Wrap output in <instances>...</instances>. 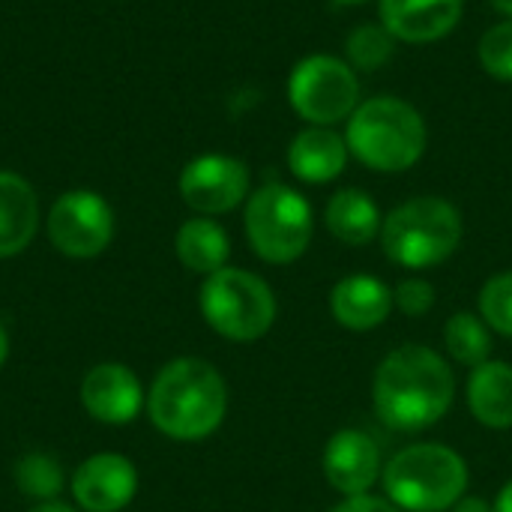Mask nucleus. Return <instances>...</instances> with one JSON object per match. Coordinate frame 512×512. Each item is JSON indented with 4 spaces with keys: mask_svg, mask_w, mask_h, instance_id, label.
I'll list each match as a JSON object with an SVG mask.
<instances>
[{
    "mask_svg": "<svg viewBox=\"0 0 512 512\" xmlns=\"http://www.w3.org/2000/svg\"><path fill=\"white\" fill-rule=\"evenodd\" d=\"M477 60L486 75L498 81H512V18H504L483 30L477 42Z\"/></svg>",
    "mask_w": 512,
    "mask_h": 512,
    "instance_id": "25",
    "label": "nucleus"
},
{
    "mask_svg": "<svg viewBox=\"0 0 512 512\" xmlns=\"http://www.w3.org/2000/svg\"><path fill=\"white\" fill-rule=\"evenodd\" d=\"M15 483L24 495L51 501L63 489V468L57 465L54 456L45 453H30L15 465Z\"/></svg>",
    "mask_w": 512,
    "mask_h": 512,
    "instance_id": "23",
    "label": "nucleus"
},
{
    "mask_svg": "<svg viewBox=\"0 0 512 512\" xmlns=\"http://www.w3.org/2000/svg\"><path fill=\"white\" fill-rule=\"evenodd\" d=\"M27 512H75L72 507H66V504H54V501H42L39 507H33V510Z\"/></svg>",
    "mask_w": 512,
    "mask_h": 512,
    "instance_id": "30",
    "label": "nucleus"
},
{
    "mask_svg": "<svg viewBox=\"0 0 512 512\" xmlns=\"http://www.w3.org/2000/svg\"><path fill=\"white\" fill-rule=\"evenodd\" d=\"M339 6H363V3H369V0H336Z\"/></svg>",
    "mask_w": 512,
    "mask_h": 512,
    "instance_id": "33",
    "label": "nucleus"
},
{
    "mask_svg": "<svg viewBox=\"0 0 512 512\" xmlns=\"http://www.w3.org/2000/svg\"><path fill=\"white\" fill-rule=\"evenodd\" d=\"M495 512H512V480L498 492V501H495Z\"/></svg>",
    "mask_w": 512,
    "mask_h": 512,
    "instance_id": "29",
    "label": "nucleus"
},
{
    "mask_svg": "<svg viewBox=\"0 0 512 512\" xmlns=\"http://www.w3.org/2000/svg\"><path fill=\"white\" fill-rule=\"evenodd\" d=\"M465 237L462 213L441 195H417L384 216L381 249L405 270H429L456 255Z\"/></svg>",
    "mask_w": 512,
    "mask_h": 512,
    "instance_id": "4",
    "label": "nucleus"
},
{
    "mask_svg": "<svg viewBox=\"0 0 512 512\" xmlns=\"http://www.w3.org/2000/svg\"><path fill=\"white\" fill-rule=\"evenodd\" d=\"M324 225L345 246H369L372 240L381 237L384 216L369 192L348 186L330 195L324 207Z\"/></svg>",
    "mask_w": 512,
    "mask_h": 512,
    "instance_id": "18",
    "label": "nucleus"
},
{
    "mask_svg": "<svg viewBox=\"0 0 512 512\" xmlns=\"http://www.w3.org/2000/svg\"><path fill=\"white\" fill-rule=\"evenodd\" d=\"M465 15V0H378V21L396 42L429 45L450 36Z\"/></svg>",
    "mask_w": 512,
    "mask_h": 512,
    "instance_id": "13",
    "label": "nucleus"
},
{
    "mask_svg": "<svg viewBox=\"0 0 512 512\" xmlns=\"http://www.w3.org/2000/svg\"><path fill=\"white\" fill-rule=\"evenodd\" d=\"M396 54V39L381 21H363L345 36V60L357 72H378Z\"/></svg>",
    "mask_w": 512,
    "mask_h": 512,
    "instance_id": "22",
    "label": "nucleus"
},
{
    "mask_svg": "<svg viewBox=\"0 0 512 512\" xmlns=\"http://www.w3.org/2000/svg\"><path fill=\"white\" fill-rule=\"evenodd\" d=\"M204 321L231 342H255L267 336L276 321L273 288L240 267H222L201 285Z\"/></svg>",
    "mask_w": 512,
    "mask_h": 512,
    "instance_id": "7",
    "label": "nucleus"
},
{
    "mask_svg": "<svg viewBox=\"0 0 512 512\" xmlns=\"http://www.w3.org/2000/svg\"><path fill=\"white\" fill-rule=\"evenodd\" d=\"M81 402L90 417L108 426H126L138 417L144 405V390L138 375L123 363L93 366L81 384Z\"/></svg>",
    "mask_w": 512,
    "mask_h": 512,
    "instance_id": "14",
    "label": "nucleus"
},
{
    "mask_svg": "<svg viewBox=\"0 0 512 512\" xmlns=\"http://www.w3.org/2000/svg\"><path fill=\"white\" fill-rule=\"evenodd\" d=\"M330 512H402L396 504H390L387 498H375V495H357V498H345L342 504H336Z\"/></svg>",
    "mask_w": 512,
    "mask_h": 512,
    "instance_id": "27",
    "label": "nucleus"
},
{
    "mask_svg": "<svg viewBox=\"0 0 512 512\" xmlns=\"http://www.w3.org/2000/svg\"><path fill=\"white\" fill-rule=\"evenodd\" d=\"M249 165L237 156L204 153L180 171V198L201 216H222L249 198Z\"/></svg>",
    "mask_w": 512,
    "mask_h": 512,
    "instance_id": "10",
    "label": "nucleus"
},
{
    "mask_svg": "<svg viewBox=\"0 0 512 512\" xmlns=\"http://www.w3.org/2000/svg\"><path fill=\"white\" fill-rule=\"evenodd\" d=\"M480 318L489 330L512 339V270L495 273L480 288Z\"/></svg>",
    "mask_w": 512,
    "mask_h": 512,
    "instance_id": "24",
    "label": "nucleus"
},
{
    "mask_svg": "<svg viewBox=\"0 0 512 512\" xmlns=\"http://www.w3.org/2000/svg\"><path fill=\"white\" fill-rule=\"evenodd\" d=\"M174 249H177V258L186 270L210 276V273L228 267L231 240L219 222H213L210 216H195V219L180 225Z\"/></svg>",
    "mask_w": 512,
    "mask_h": 512,
    "instance_id": "20",
    "label": "nucleus"
},
{
    "mask_svg": "<svg viewBox=\"0 0 512 512\" xmlns=\"http://www.w3.org/2000/svg\"><path fill=\"white\" fill-rule=\"evenodd\" d=\"M246 240L267 264H294L315 234V213L303 192L288 183H264L246 201Z\"/></svg>",
    "mask_w": 512,
    "mask_h": 512,
    "instance_id": "6",
    "label": "nucleus"
},
{
    "mask_svg": "<svg viewBox=\"0 0 512 512\" xmlns=\"http://www.w3.org/2000/svg\"><path fill=\"white\" fill-rule=\"evenodd\" d=\"M495 12H501L504 18H512V0H489Z\"/></svg>",
    "mask_w": 512,
    "mask_h": 512,
    "instance_id": "31",
    "label": "nucleus"
},
{
    "mask_svg": "<svg viewBox=\"0 0 512 512\" xmlns=\"http://www.w3.org/2000/svg\"><path fill=\"white\" fill-rule=\"evenodd\" d=\"M444 345H447V354L468 366V369H477L483 366L486 360H492V330L486 327V321L474 312H456L447 327H444Z\"/></svg>",
    "mask_w": 512,
    "mask_h": 512,
    "instance_id": "21",
    "label": "nucleus"
},
{
    "mask_svg": "<svg viewBox=\"0 0 512 512\" xmlns=\"http://www.w3.org/2000/svg\"><path fill=\"white\" fill-rule=\"evenodd\" d=\"M288 171L312 186L333 183L348 168L351 150L342 132L330 126H306L288 144Z\"/></svg>",
    "mask_w": 512,
    "mask_h": 512,
    "instance_id": "16",
    "label": "nucleus"
},
{
    "mask_svg": "<svg viewBox=\"0 0 512 512\" xmlns=\"http://www.w3.org/2000/svg\"><path fill=\"white\" fill-rule=\"evenodd\" d=\"M138 492V471L126 456L99 453L72 474V498L84 512H120Z\"/></svg>",
    "mask_w": 512,
    "mask_h": 512,
    "instance_id": "12",
    "label": "nucleus"
},
{
    "mask_svg": "<svg viewBox=\"0 0 512 512\" xmlns=\"http://www.w3.org/2000/svg\"><path fill=\"white\" fill-rule=\"evenodd\" d=\"M288 105L309 126L348 123L360 99L357 69L336 54H309L288 75Z\"/></svg>",
    "mask_w": 512,
    "mask_h": 512,
    "instance_id": "8",
    "label": "nucleus"
},
{
    "mask_svg": "<svg viewBox=\"0 0 512 512\" xmlns=\"http://www.w3.org/2000/svg\"><path fill=\"white\" fill-rule=\"evenodd\" d=\"M39 228V201L33 186L12 171H0V258L30 246Z\"/></svg>",
    "mask_w": 512,
    "mask_h": 512,
    "instance_id": "17",
    "label": "nucleus"
},
{
    "mask_svg": "<svg viewBox=\"0 0 512 512\" xmlns=\"http://www.w3.org/2000/svg\"><path fill=\"white\" fill-rule=\"evenodd\" d=\"M330 312L339 327L354 333L378 330L393 312V288L369 273L345 276L330 291Z\"/></svg>",
    "mask_w": 512,
    "mask_h": 512,
    "instance_id": "15",
    "label": "nucleus"
},
{
    "mask_svg": "<svg viewBox=\"0 0 512 512\" xmlns=\"http://www.w3.org/2000/svg\"><path fill=\"white\" fill-rule=\"evenodd\" d=\"M468 408L474 420L486 429L512 426V366L504 360H486L471 369L468 378Z\"/></svg>",
    "mask_w": 512,
    "mask_h": 512,
    "instance_id": "19",
    "label": "nucleus"
},
{
    "mask_svg": "<svg viewBox=\"0 0 512 512\" xmlns=\"http://www.w3.org/2000/svg\"><path fill=\"white\" fill-rule=\"evenodd\" d=\"M153 426L174 441L210 438L228 411V387L222 375L198 357L171 360L147 393Z\"/></svg>",
    "mask_w": 512,
    "mask_h": 512,
    "instance_id": "2",
    "label": "nucleus"
},
{
    "mask_svg": "<svg viewBox=\"0 0 512 512\" xmlns=\"http://www.w3.org/2000/svg\"><path fill=\"white\" fill-rule=\"evenodd\" d=\"M6 354H9V336H6V330H3V324H0V366H3V360H6Z\"/></svg>",
    "mask_w": 512,
    "mask_h": 512,
    "instance_id": "32",
    "label": "nucleus"
},
{
    "mask_svg": "<svg viewBox=\"0 0 512 512\" xmlns=\"http://www.w3.org/2000/svg\"><path fill=\"white\" fill-rule=\"evenodd\" d=\"M393 306L408 318H423L435 306V285L423 276H408L393 288Z\"/></svg>",
    "mask_w": 512,
    "mask_h": 512,
    "instance_id": "26",
    "label": "nucleus"
},
{
    "mask_svg": "<svg viewBox=\"0 0 512 512\" xmlns=\"http://www.w3.org/2000/svg\"><path fill=\"white\" fill-rule=\"evenodd\" d=\"M48 237L69 258H96L114 237L111 204L90 189L60 195L48 210Z\"/></svg>",
    "mask_w": 512,
    "mask_h": 512,
    "instance_id": "9",
    "label": "nucleus"
},
{
    "mask_svg": "<svg viewBox=\"0 0 512 512\" xmlns=\"http://www.w3.org/2000/svg\"><path fill=\"white\" fill-rule=\"evenodd\" d=\"M468 462L444 444H411L384 462V498L402 512L453 510L468 489Z\"/></svg>",
    "mask_w": 512,
    "mask_h": 512,
    "instance_id": "5",
    "label": "nucleus"
},
{
    "mask_svg": "<svg viewBox=\"0 0 512 512\" xmlns=\"http://www.w3.org/2000/svg\"><path fill=\"white\" fill-rule=\"evenodd\" d=\"M321 471L339 495H369L384 471L381 447L363 429H339L324 447Z\"/></svg>",
    "mask_w": 512,
    "mask_h": 512,
    "instance_id": "11",
    "label": "nucleus"
},
{
    "mask_svg": "<svg viewBox=\"0 0 512 512\" xmlns=\"http://www.w3.org/2000/svg\"><path fill=\"white\" fill-rule=\"evenodd\" d=\"M456 399L450 363L429 345H402L375 369L372 405L384 426L396 432H423L447 417Z\"/></svg>",
    "mask_w": 512,
    "mask_h": 512,
    "instance_id": "1",
    "label": "nucleus"
},
{
    "mask_svg": "<svg viewBox=\"0 0 512 512\" xmlns=\"http://www.w3.org/2000/svg\"><path fill=\"white\" fill-rule=\"evenodd\" d=\"M345 141L351 156L378 174L411 171L426 147L429 126L417 105L402 96H369L345 123Z\"/></svg>",
    "mask_w": 512,
    "mask_h": 512,
    "instance_id": "3",
    "label": "nucleus"
},
{
    "mask_svg": "<svg viewBox=\"0 0 512 512\" xmlns=\"http://www.w3.org/2000/svg\"><path fill=\"white\" fill-rule=\"evenodd\" d=\"M453 512H495V510H492L486 501H480V498H468V495H465V498L453 507Z\"/></svg>",
    "mask_w": 512,
    "mask_h": 512,
    "instance_id": "28",
    "label": "nucleus"
}]
</instances>
